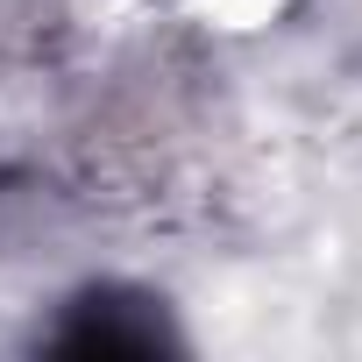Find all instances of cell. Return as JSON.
Here are the masks:
<instances>
[{"mask_svg": "<svg viewBox=\"0 0 362 362\" xmlns=\"http://www.w3.org/2000/svg\"><path fill=\"white\" fill-rule=\"evenodd\" d=\"M206 29H228V36H249V29H270L284 15V0H199Z\"/></svg>", "mask_w": 362, "mask_h": 362, "instance_id": "obj_1", "label": "cell"}]
</instances>
